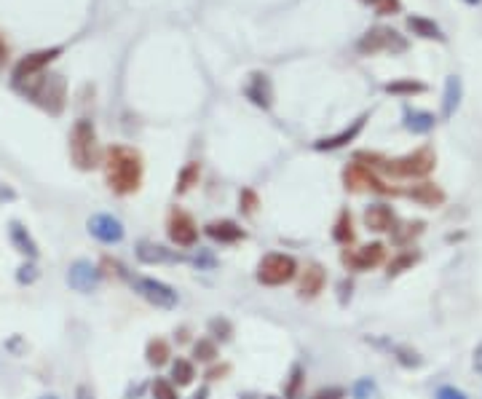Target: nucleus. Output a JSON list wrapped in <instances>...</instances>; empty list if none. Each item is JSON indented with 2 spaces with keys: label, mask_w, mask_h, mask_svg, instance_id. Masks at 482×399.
<instances>
[{
  "label": "nucleus",
  "mask_w": 482,
  "mask_h": 399,
  "mask_svg": "<svg viewBox=\"0 0 482 399\" xmlns=\"http://www.w3.org/2000/svg\"><path fill=\"white\" fill-rule=\"evenodd\" d=\"M193 359H198V362H214L217 359V346L209 338H201L193 346Z\"/></svg>",
  "instance_id": "nucleus-31"
},
{
  "label": "nucleus",
  "mask_w": 482,
  "mask_h": 399,
  "mask_svg": "<svg viewBox=\"0 0 482 399\" xmlns=\"http://www.w3.org/2000/svg\"><path fill=\"white\" fill-rule=\"evenodd\" d=\"M153 391V399H180L177 397V388H174V384L172 381H166V378H156L151 386Z\"/></svg>",
  "instance_id": "nucleus-32"
},
{
  "label": "nucleus",
  "mask_w": 482,
  "mask_h": 399,
  "mask_svg": "<svg viewBox=\"0 0 482 399\" xmlns=\"http://www.w3.org/2000/svg\"><path fill=\"white\" fill-rule=\"evenodd\" d=\"M166 233H169L172 244L182 246V249H191V246H196V241H198L196 220L188 215L185 209H180V206H174V209L169 212V220H166Z\"/></svg>",
  "instance_id": "nucleus-7"
},
{
  "label": "nucleus",
  "mask_w": 482,
  "mask_h": 399,
  "mask_svg": "<svg viewBox=\"0 0 482 399\" xmlns=\"http://www.w3.org/2000/svg\"><path fill=\"white\" fill-rule=\"evenodd\" d=\"M145 356H148V365H153V368H161V365H166V362H169L172 349H169V343H166L164 338H153L151 343H148V349H145Z\"/></svg>",
  "instance_id": "nucleus-25"
},
{
  "label": "nucleus",
  "mask_w": 482,
  "mask_h": 399,
  "mask_svg": "<svg viewBox=\"0 0 482 399\" xmlns=\"http://www.w3.org/2000/svg\"><path fill=\"white\" fill-rule=\"evenodd\" d=\"M373 8H376L380 16L386 14H399V8H402V3L399 0H373Z\"/></svg>",
  "instance_id": "nucleus-37"
},
{
  "label": "nucleus",
  "mask_w": 482,
  "mask_h": 399,
  "mask_svg": "<svg viewBox=\"0 0 482 399\" xmlns=\"http://www.w3.org/2000/svg\"><path fill=\"white\" fill-rule=\"evenodd\" d=\"M343 183H346V190H362V188H367V190H378V193H397L380 177H376V172L362 167V164H351V167L343 169Z\"/></svg>",
  "instance_id": "nucleus-10"
},
{
  "label": "nucleus",
  "mask_w": 482,
  "mask_h": 399,
  "mask_svg": "<svg viewBox=\"0 0 482 399\" xmlns=\"http://www.w3.org/2000/svg\"><path fill=\"white\" fill-rule=\"evenodd\" d=\"M25 94H30L32 102L41 105L43 110L60 115L62 108H64V99H67V83L62 76H41L27 80V89Z\"/></svg>",
  "instance_id": "nucleus-4"
},
{
  "label": "nucleus",
  "mask_w": 482,
  "mask_h": 399,
  "mask_svg": "<svg viewBox=\"0 0 482 399\" xmlns=\"http://www.w3.org/2000/svg\"><path fill=\"white\" fill-rule=\"evenodd\" d=\"M212 332H223V338H230V324L226 319H214L212 322Z\"/></svg>",
  "instance_id": "nucleus-40"
},
{
  "label": "nucleus",
  "mask_w": 482,
  "mask_h": 399,
  "mask_svg": "<svg viewBox=\"0 0 482 399\" xmlns=\"http://www.w3.org/2000/svg\"><path fill=\"white\" fill-rule=\"evenodd\" d=\"M397 359H399V365H405V368H418L423 359L418 356V351H413V349H397Z\"/></svg>",
  "instance_id": "nucleus-36"
},
{
  "label": "nucleus",
  "mask_w": 482,
  "mask_h": 399,
  "mask_svg": "<svg viewBox=\"0 0 482 399\" xmlns=\"http://www.w3.org/2000/svg\"><path fill=\"white\" fill-rule=\"evenodd\" d=\"M434 399H469V394L461 391V388H455V386H439L434 391Z\"/></svg>",
  "instance_id": "nucleus-38"
},
{
  "label": "nucleus",
  "mask_w": 482,
  "mask_h": 399,
  "mask_svg": "<svg viewBox=\"0 0 482 399\" xmlns=\"http://www.w3.org/2000/svg\"><path fill=\"white\" fill-rule=\"evenodd\" d=\"M41 399H60V397H54V394H48V397H41Z\"/></svg>",
  "instance_id": "nucleus-46"
},
{
  "label": "nucleus",
  "mask_w": 482,
  "mask_h": 399,
  "mask_svg": "<svg viewBox=\"0 0 482 399\" xmlns=\"http://www.w3.org/2000/svg\"><path fill=\"white\" fill-rule=\"evenodd\" d=\"M89 233L102 244H120L123 236H126V228H123V223L118 217L99 212V215L89 217Z\"/></svg>",
  "instance_id": "nucleus-11"
},
{
  "label": "nucleus",
  "mask_w": 482,
  "mask_h": 399,
  "mask_svg": "<svg viewBox=\"0 0 482 399\" xmlns=\"http://www.w3.org/2000/svg\"><path fill=\"white\" fill-rule=\"evenodd\" d=\"M407 196L415 201V204H421V206H442L445 204V190L437 183H429V180L415 183L407 190Z\"/></svg>",
  "instance_id": "nucleus-16"
},
{
  "label": "nucleus",
  "mask_w": 482,
  "mask_h": 399,
  "mask_svg": "<svg viewBox=\"0 0 482 399\" xmlns=\"http://www.w3.org/2000/svg\"><path fill=\"white\" fill-rule=\"evenodd\" d=\"M354 399H380V391H378V384L373 378H359L354 388H351Z\"/></svg>",
  "instance_id": "nucleus-29"
},
{
  "label": "nucleus",
  "mask_w": 482,
  "mask_h": 399,
  "mask_svg": "<svg viewBox=\"0 0 482 399\" xmlns=\"http://www.w3.org/2000/svg\"><path fill=\"white\" fill-rule=\"evenodd\" d=\"M193 378H196L193 362H188V359H182V356L172 362V384L174 386H191L193 384Z\"/></svg>",
  "instance_id": "nucleus-27"
},
{
  "label": "nucleus",
  "mask_w": 482,
  "mask_h": 399,
  "mask_svg": "<svg viewBox=\"0 0 482 399\" xmlns=\"http://www.w3.org/2000/svg\"><path fill=\"white\" fill-rule=\"evenodd\" d=\"M407 30L413 32V35H418V38H429V41H432V38H434V41H445L442 30H439L432 19H426V16H407Z\"/></svg>",
  "instance_id": "nucleus-20"
},
{
  "label": "nucleus",
  "mask_w": 482,
  "mask_h": 399,
  "mask_svg": "<svg viewBox=\"0 0 482 399\" xmlns=\"http://www.w3.org/2000/svg\"><path fill=\"white\" fill-rule=\"evenodd\" d=\"M324 281H327V274H324V268L319 262L305 265V271L301 274V284H298L301 298H317L319 292L324 290Z\"/></svg>",
  "instance_id": "nucleus-17"
},
{
  "label": "nucleus",
  "mask_w": 482,
  "mask_h": 399,
  "mask_svg": "<svg viewBox=\"0 0 482 399\" xmlns=\"http://www.w3.org/2000/svg\"><path fill=\"white\" fill-rule=\"evenodd\" d=\"M25 271H35L32 265H25ZM35 279V274H19V281H32Z\"/></svg>",
  "instance_id": "nucleus-43"
},
{
  "label": "nucleus",
  "mask_w": 482,
  "mask_h": 399,
  "mask_svg": "<svg viewBox=\"0 0 482 399\" xmlns=\"http://www.w3.org/2000/svg\"><path fill=\"white\" fill-rule=\"evenodd\" d=\"M204 397H207V391H198L196 397H191V399H204Z\"/></svg>",
  "instance_id": "nucleus-44"
},
{
  "label": "nucleus",
  "mask_w": 482,
  "mask_h": 399,
  "mask_svg": "<svg viewBox=\"0 0 482 399\" xmlns=\"http://www.w3.org/2000/svg\"><path fill=\"white\" fill-rule=\"evenodd\" d=\"M461 102V78L450 76L445 80V99H442V115L450 118Z\"/></svg>",
  "instance_id": "nucleus-23"
},
{
  "label": "nucleus",
  "mask_w": 482,
  "mask_h": 399,
  "mask_svg": "<svg viewBox=\"0 0 482 399\" xmlns=\"http://www.w3.org/2000/svg\"><path fill=\"white\" fill-rule=\"evenodd\" d=\"M343 397H346V391H343V388H322L314 399H343Z\"/></svg>",
  "instance_id": "nucleus-39"
},
{
  "label": "nucleus",
  "mask_w": 482,
  "mask_h": 399,
  "mask_svg": "<svg viewBox=\"0 0 482 399\" xmlns=\"http://www.w3.org/2000/svg\"><path fill=\"white\" fill-rule=\"evenodd\" d=\"M364 225L376 233H394L397 230V215L386 204H370L364 209Z\"/></svg>",
  "instance_id": "nucleus-14"
},
{
  "label": "nucleus",
  "mask_w": 482,
  "mask_h": 399,
  "mask_svg": "<svg viewBox=\"0 0 482 399\" xmlns=\"http://www.w3.org/2000/svg\"><path fill=\"white\" fill-rule=\"evenodd\" d=\"M357 48H359V54L370 57V54H378V51H405L407 41L392 27H373V30H367L362 35Z\"/></svg>",
  "instance_id": "nucleus-6"
},
{
  "label": "nucleus",
  "mask_w": 482,
  "mask_h": 399,
  "mask_svg": "<svg viewBox=\"0 0 482 399\" xmlns=\"http://www.w3.org/2000/svg\"><path fill=\"white\" fill-rule=\"evenodd\" d=\"M239 204H241V209H244V215H255L260 201H257L255 190H249V188H247V190H241L239 193Z\"/></svg>",
  "instance_id": "nucleus-35"
},
{
  "label": "nucleus",
  "mask_w": 482,
  "mask_h": 399,
  "mask_svg": "<svg viewBox=\"0 0 482 399\" xmlns=\"http://www.w3.org/2000/svg\"><path fill=\"white\" fill-rule=\"evenodd\" d=\"M207 236L220 241V244H236V241H244V228L233 220H212L207 225Z\"/></svg>",
  "instance_id": "nucleus-15"
},
{
  "label": "nucleus",
  "mask_w": 482,
  "mask_h": 399,
  "mask_svg": "<svg viewBox=\"0 0 482 399\" xmlns=\"http://www.w3.org/2000/svg\"><path fill=\"white\" fill-rule=\"evenodd\" d=\"M70 158H73V164H76L78 169L83 172H89L102 164V150H99V142H97V129L86 118L76 121L73 132H70Z\"/></svg>",
  "instance_id": "nucleus-2"
},
{
  "label": "nucleus",
  "mask_w": 482,
  "mask_h": 399,
  "mask_svg": "<svg viewBox=\"0 0 482 399\" xmlns=\"http://www.w3.org/2000/svg\"><path fill=\"white\" fill-rule=\"evenodd\" d=\"M247 97L260 105V108H268L271 105V83H268V76H252V86L247 89Z\"/></svg>",
  "instance_id": "nucleus-21"
},
{
  "label": "nucleus",
  "mask_w": 482,
  "mask_h": 399,
  "mask_svg": "<svg viewBox=\"0 0 482 399\" xmlns=\"http://www.w3.org/2000/svg\"><path fill=\"white\" fill-rule=\"evenodd\" d=\"M132 287H135L137 295H142L148 303H153L156 308H174L177 306V292L172 290L166 281L161 279H151V276H137L132 279Z\"/></svg>",
  "instance_id": "nucleus-8"
},
{
  "label": "nucleus",
  "mask_w": 482,
  "mask_h": 399,
  "mask_svg": "<svg viewBox=\"0 0 482 399\" xmlns=\"http://www.w3.org/2000/svg\"><path fill=\"white\" fill-rule=\"evenodd\" d=\"M57 57H62V46L43 48V51L27 54V57H25V59H19V64L14 67V83L16 86H25L27 80L41 76V73H43L46 67L57 59Z\"/></svg>",
  "instance_id": "nucleus-9"
},
{
  "label": "nucleus",
  "mask_w": 482,
  "mask_h": 399,
  "mask_svg": "<svg viewBox=\"0 0 482 399\" xmlns=\"http://www.w3.org/2000/svg\"><path fill=\"white\" fill-rule=\"evenodd\" d=\"M332 239L338 244H351L354 241V220H351V212L343 209L338 220H335V228H332Z\"/></svg>",
  "instance_id": "nucleus-24"
},
{
  "label": "nucleus",
  "mask_w": 482,
  "mask_h": 399,
  "mask_svg": "<svg viewBox=\"0 0 482 399\" xmlns=\"http://www.w3.org/2000/svg\"><path fill=\"white\" fill-rule=\"evenodd\" d=\"M139 260L145 262H161V260H169V255L164 252V246H151V244H142L137 249Z\"/></svg>",
  "instance_id": "nucleus-33"
},
{
  "label": "nucleus",
  "mask_w": 482,
  "mask_h": 399,
  "mask_svg": "<svg viewBox=\"0 0 482 399\" xmlns=\"http://www.w3.org/2000/svg\"><path fill=\"white\" fill-rule=\"evenodd\" d=\"M421 260V255L418 252H399V255H394L392 260H389V265H386V274L389 276H399V274H405V271H410L415 262Z\"/></svg>",
  "instance_id": "nucleus-26"
},
{
  "label": "nucleus",
  "mask_w": 482,
  "mask_h": 399,
  "mask_svg": "<svg viewBox=\"0 0 482 399\" xmlns=\"http://www.w3.org/2000/svg\"><path fill=\"white\" fill-rule=\"evenodd\" d=\"M99 276H102V274H99L97 265H91L89 260H76L70 265V271H67V284H70L76 292H91V290H97Z\"/></svg>",
  "instance_id": "nucleus-13"
},
{
  "label": "nucleus",
  "mask_w": 482,
  "mask_h": 399,
  "mask_svg": "<svg viewBox=\"0 0 482 399\" xmlns=\"http://www.w3.org/2000/svg\"><path fill=\"white\" fill-rule=\"evenodd\" d=\"M364 121H367V113H364V115H359L357 121L351 123V129H343L340 134H335V137H330V139H319L317 150H335V148H343L346 142H351V139L359 134L362 126H364Z\"/></svg>",
  "instance_id": "nucleus-19"
},
{
  "label": "nucleus",
  "mask_w": 482,
  "mask_h": 399,
  "mask_svg": "<svg viewBox=\"0 0 482 399\" xmlns=\"http://www.w3.org/2000/svg\"><path fill=\"white\" fill-rule=\"evenodd\" d=\"M386 260V246L380 241H373V244H364L354 252H346L343 255V262L354 271H370V268H378L380 262Z\"/></svg>",
  "instance_id": "nucleus-12"
},
{
  "label": "nucleus",
  "mask_w": 482,
  "mask_h": 399,
  "mask_svg": "<svg viewBox=\"0 0 482 399\" xmlns=\"http://www.w3.org/2000/svg\"><path fill=\"white\" fill-rule=\"evenodd\" d=\"M389 94H423L426 92V83H421V80H394V83H386L383 86Z\"/></svg>",
  "instance_id": "nucleus-28"
},
{
  "label": "nucleus",
  "mask_w": 482,
  "mask_h": 399,
  "mask_svg": "<svg viewBox=\"0 0 482 399\" xmlns=\"http://www.w3.org/2000/svg\"><path fill=\"white\" fill-rule=\"evenodd\" d=\"M434 167H437V155L432 148L423 145V148L402 155V158H394V161L386 158L380 169L386 174H394V177H405V180H423L434 172Z\"/></svg>",
  "instance_id": "nucleus-3"
},
{
  "label": "nucleus",
  "mask_w": 482,
  "mask_h": 399,
  "mask_svg": "<svg viewBox=\"0 0 482 399\" xmlns=\"http://www.w3.org/2000/svg\"><path fill=\"white\" fill-rule=\"evenodd\" d=\"M8 57H11V48H8V43H6V38L0 35V67H6Z\"/></svg>",
  "instance_id": "nucleus-41"
},
{
  "label": "nucleus",
  "mask_w": 482,
  "mask_h": 399,
  "mask_svg": "<svg viewBox=\"0 0 482 399\" xmlns=\"http://www.w3.org/2000/svg\"><path fill=\"white\" fill-rule=\"evenodd\" d=\"M434 123L437 118L429 110H405V129L413 134H429L434 129Z\"/></svg>",
  "instance_id": "nucleus-18"
},
{
  "label": "nucleus",
  "mask_w": 482,
  "mask_h": 399,
  "mask_svg": "<svg viewBox=\"0 0 482 399\" xmlns=\"http://www.w3.org/2000/svg\"><path fill=\"white\" fill-rule=\"evenodd\" d=\"M198 177H201V169H198L196 161H193V164H188V167L180 172V177H177V193L191 190V188L198 183Z\"/></svg>",
  "instance_id": "nucleus-30"
},
{
  "label": "nucleus",
  "mask_w": 482,
  "mask_h": 399,
  "mask_svg": "<svg viewBox=\"0 0 482 399\" xmlns=\"http://www.w3.org/2000/svg\"><path fill=\"white\" fill-rule=\"evenodd\" d=\"M107 188L118 196L137 193L142 185V155L126 145H110L102 155Z\"/></svg>",
  "instance_id": "nucleus-1"
},
{
  "label": "nucleus",
  "mask_w": 482,
  "mask_h": 399,
  "mask_svg": "<svg viewBox=\"0 0 482 399\" xmlns=\"http://www.w3.org/2000/svg\"><path fill=\"white\" fill-rule=\"evenodd\" d=\"M8 233H11V241H14V246L22 252V255H27V258H38V244L32 241V236L27 233V228H22L19 223H11Z\"/></svg>",
  "instance_id": "nucleus-22"
},
{
  "label": "nucleus",
  "mask_w": 482,
  "mask_h": 399,
  "mask_svg": "<svg viewBox=\"0 0 482 399\" xmlns=\"http://www.w3.org/2000/svg\"><path fill=\"white\" fill-rule=\"evenodd\" d=\"M298 276V260L284 252H271L257 262V281L266 287H282Z\"/></svg>",
  "instance_id": "nucleus-5"
},
{
  "label": "nucleus",
  "mask_w": 482,
  "mask_h": 399,
  "mask_svg": "<svg viewBox=\"0 0 482 399\" xmlns=\"http://www.w3.org/2000/svg\"><path fill=\"white\" fill-rule=\"evenodd\" d=\"M467 3H469V6H480L482 0H467Z\"/></svg>",
  "instance_id": "nucleus-45"
},
{
  "label": "nucleus",
  "mask_w": 482,
  "mask_h": 399,
  "mask_svg": "<svg viewBox=\"0 0 482 399\" xmlns=\"http://www.w3.org/2000/svg\"><path fill=\"white\" fill-rule=\"evenodd\" d=\"M474 370H477V372L482 375V343L477 346V349H474Z\"/></svg>",
  "instance_id": "nucleus-42"
},
{
  "label": "nucleus",
  "mask_w": 482,
  "mask_h": 399,
  "mask_svg": "<svg viewBox=\"0 0 482 399\" xmlns=\"http://www.w3.org/2000/svg\"><path fill=\"white\" fill-rule=\"evenodd\" d=\"M405 228L407 230H399V225H397V230H394V239H397L399 244H407L410 239L421 236V233H423V223H421V220H415V223H407Z\"/></svg>",
  "instance_id": "nucleus-34"
}]
</instances>
